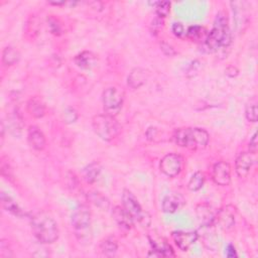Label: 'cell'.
<instances>
[{
  "label": "cell",
  "instance_id": "6da1fadb",
  "mask_svg": "<svg viewBox=\"0 0 258 258\" xmlns=\"http://www.w3.org/2000/svg\"><path fill=\"white\" fill-rule=\"evenodd\" d=\"M232 41V35L228 24V16L225 11H220L214 21L212 30L204 40V45L208 51H217L226 48Z\"/></svg>",
  "mask_w": 258,
  "mask_h": 258
},
{
  "label": "cell",
  "instance_id": "7a4b0ae2",
  "mask_svg": "<svg viewBox=\"0 0 258 258\" xmlns=\"http://www.w3.org/2000/svg\"><path fill=\"white\" fill-rule=\"evenodd\" d=\"M31 228L35 238L43 244L55 242L59 235L56 222L45 212H39L32 216Z\"/></svg>",
  "mask_w": 258,
  "mask_h": 258
},
{
  "label": "cell",
  "instance_id": "3957f363",
  "mask_svg": "<svg viewBox=\"0 0 258 258\" xmlns=\"http://www.w3.org/2000/svg\"><path fill=\"white\" fill-rule=\"evenodd\" d=\"M209 139V133L198 127L178 128L172 134V140L176 145L188 149H204Z\"/></svg>",
  "mask_w": 258,
  "mask_h": 258
},
{
  "label": "cell",
  "instance_id": "277c9868",
  "mask_svg": "<svg viewBox=\"0 0 258 258\" xmlns=\"http://www.w3.org/2000/svg\"><path fill=\"white\" fill-rule=\"evenodd\" d=\"M92 126L94 132L103 140L111 141L121 132V125L114 116L109 114H99L93 117Z\"/></svg>",
  "mask_w": 258,
  "mask_h": 258
},
{
  "label": "cell",
  "instance_id": "5b68a950",
  "mask_svg": "<svg viewBox=\"0 0 258 258\" xmlns=\"http://www.w3.org/2000/svg\"><path fill=\"white\" fill-rule=\"evenodd\" d=\"M102 101L106 114L115 117L120 113L122 109L124 102V92L119 87H109L103 92Z\"/></svg>",
  "mask_w": 258,
  "mask_h": 258
},
{
  "label": "cell",
  "instance_id": "8992f818",
  "mask_svg": "<svg viewBox=\"0 0 258 258\" xmlns=\"http://www.w3.org/2000/svg\"><path fill=\"white\" fill-rule=\"evenodd\" d=\"M231 6L236 31L238 33H243L250 21L249 4L246 1H233L231 2Z\"/></svg>",
  "mask_w": 258,
  "mask_h": 258
},
{
  "label": "cell",
  "instance_id": "52a82bcc",
  "mask_svg": "<svg viewBox=\"0 0 258 258\" xmlns=\"http://www.w3.org/2000/svg\"><path fill=\"white\" fill-rule=\"evenodd\" d=\"M122 207L129 214L134 222H143L145 220V214L137 200V198L129 190L124 189L122 194Z\"/></svg>",
  "mask_w": 258,
  "mask_h": 258
},
{
  "label": "cell",
  "instance_id": "ba28073f",
  "mask_svg": "<svg viewBox=\"0 0 258 258\" xmlns=\"http://www.w3.org/2000/svg\"><path fill=\"white\" fill-rule=\"evenodd\" d=\"M72 225L77 233L84 234L91 225V211L87 205H79L72 214Z\"/></svg>",
  "mask_w": 258,
  "mask_h": 258
},
{
  "label": "cell",
  "instance_id": "9c48e42d",
  "mask_svg": "<svg viewBox=\"0 0 258 258\" xmlns=\"http://www.w3.org/2000/svg\"><path fill=\"white\" fill-rule=\"evenodd\" d=\"M182 166V158L176 153H168L160 160V170L168 177H174L179 174Z\"/></svg>",
  "mask_w": 258,
  "mask_h": 258
},
{
  "label": "cell",
  "instance_id": "30bf717a",
  "mask_svg": "<svg viewBox=\"0 0 258 258\" xmlns=\"http://www.w3.org/2000/svg\"><path fill=\"white\" fill-rule=\"evenodd\" d=\"M212 178L219 185H228L231 181V166L226 161H218L213 166Z\"/></svg>",
  "mask_w": 258,
  "mask_h": 258
},
{
  "label": "cell",
  "instance_id": "8fae6325",
  "mask_svg": "<svg viewBox=\"0 0 258 258\" xmlns=\"http://www.w3.org/2000/svg\"><path fill=\"white\" fill-rule=\"evenodd\" d=\"M218 225L223 230H230L235 224V208L226 206L222 208L215 217L214 225Z\"/></svg>",
  "mask_w": 258,
  "mask_h": 258
},
{
  "label": "cell",
  "instance_id": "7c38bea8",
  "mask_svg": "<svg viewBox=\"0 0 258 258\" xmlns=\"http://www.w3.org/2000/svg\"><path fill=\"white\" fill-rule=\"evenodd\" d=\"M172 239L175 242L176 246L181 251H187L189 247L199 239L197 232H184V231H175L172 233Z\"/></svg>",
  "mask_w": 258,
  "mask_h": 258
},
{
  "label": "cell",
  "instance_id": "4fadbf2b",
  "mask_svg": "<svg viewBox=\"0 0 258 258\" xmlns=\"http://www.w3.org/2000/svg\"><path fill=\"white\" fill-rule=\"evenodd\" d=\"M27 139H28L29 145L37 151L43 150L46 145V140H45L44 134L37 126H34V125H31L28 128Z\"/></svg>",
  "mask_w": 258,
  "mask_h": 258
},
{
  "label": "cell",
  "instance_id": "5bb4252c",
  "mask_svg": "<svg viewBox=\"0 0 258 258\" xmlns=\"http://www.w3.org/2000/svg\"><path fill=\"white\" fill-rule=\"evenodd\" d=\"M149 238L151 247H152V256L157 257H173L174 253L171 248V246L164 240V239H155V238Z\"/></svg>",
  "mask_w": 258,
  "mask_h": 258
},
{
  "label": "cell",
  "instance_id": "9a60e30c",
  "mask_svg": "<svg viewBox=\"0 0 258 258\" xmlns=\"http://www.w3.org/2000/svg\"><path fill=\"white\" fill-rule=\"evenodd\" d=\"M112 217L118 227L123 231H129L134 223L129 214L124 210L123 207L120 206H116L113 208Z\"/></svg>",
  "mask_w": 258,
  "mask_h": 258
},
{
  "label": "cell",
  "instance_id": "2e32d148",
  "mask_svg": "<svg viewBox=\"0 0 258 258\" xmlns=\"http://www.w3.org/2000/svg\"><path fill=\"white\" fill-rule=\"evenodd\" d=\"M253 164V158L250 152H241L236 158L235 167L236 172L240 177H245L248 175Z\"/></svg>",
  "mask_w": 258,
  "mask_h": 258
},
{
  "label": "cell",
  "instance_id": "e0dca14e",
  "mask_svg": "<svg viewBox=\"0 0 258 258\" xmlns=\"http://www.w3.org/2000/svg\"><path fill=\"white\" fill-rule=\"evenodd\" d=\"M214 225H210V226H202L200 231L197 232L198 233V238H201L204 245L212 250L215 251L217 246H218V240L217 237L215 235V231L213 229Z\"/></svg>",
  "mask_w": 258,
  "mask_h": 258
},
{
  "label": "cell",
  "instance_id": "ac0fdd59",
  "mask_svg": "<svg viewBox=\"0 0 258 258\" xmlns=\"http://www.w3.org/2000/svg\"><path fill=\"white\" fill-rule=\"evenodd\" d=\"M196 214L198 220L200 221L202 226H210L214 225L216 214L214 213L212 207L206 203L199 204L196 207Z\"/></svg>",
  "mask_w": 258,
  "mask_h": 258
},
{
  "label": "cell",
  "instance_id": "d6986e66",
  "mask_svg": "<svg viewBox=\"0 0 258 258\" xmlns=\"http://www.w3.org/2000/svg\"><path fill=\"white\" fill-rule=\"evenodd\" d=\"M183 198L178 194H169L162 201V211L172 214L183 205Z\"/></svg>",
  "mask_w": 258,
  "mask_h": 258
},
{
  "label": "cell",
  "instance_id": "ffe728a7",
  "mask_svg": "<svg viewBox=\"0 0 258 258\" xmlns=\"http://www.w3.org/2000/svg\"><path fill=\"white\" fill-rule=\"evenodd\" d=\"M27 112L33 118H41L45 114V104L39 97H32L26 103Z\"/></svg>",
  "mask_w": 258,
  "mask_h": 258
},
{
  "label": "cell",
  "instance_id": "44dd1931",
  "mask_svg": "<svg viewBox=\"0 0 258 258\" xmlns=\"http://www.w3.org/2000/svg\"><path fill=\"white\" fill-rule=\"evenodd\" d=\"M147 75L148 74L144 69H141V68L133 69L127 79L128 86L132 89H138L146 82Z\"/></svg>",
  "mask_w": 258,
  "mask_h": 258
},
{
  "label": "cell",
  "instance_id": "7402d4cb",
  "mask_svg": "<svg viewBox=\"0 0 258 258\" xmlns=\"http://www.w3.org/2000/svg\"><path fill=\"white\" fill-rule=\"evenodd\" d=\"M74 61L77 64V67L83 70H90L96 64L97 57L92 51L85 50L77 54L74 58Z\"/></svg>",
  "mask_w": 258,
  "mask_h": 258
},
{
  "label": "cell",
  "instance_id": "603a6c76",
  "mask_svg": "<svg viewBox=\"0 0 258 258\" xmlns=\"http://www.w3.org/2000/svg\"><path fill=\"white\" fill-rule=\"evenodd\" d=\"M1 204L2 207L12 215L16 217H23L25 213L22 211V209L18 206V204L7 194L1 192Z\"/></svg>",
  "mask_w": 258,
  "mask_h": 258
},
{
  "label": "cell",
  "instance_id": "cb8c5ba5",
  "mask_svg": "<svg viewBox=\"0 0 258 258\" xmlns=\"http://www.w3.org/2000/svg\"><path fill=\"white\" fill-rule=\"evenodd\" d=\"M22 127H23V123H22L21 116L16 110H14L12 114L9 115L8 117V130L13 136L18 137L22 133Z\"/></svg>",
  "mask_w": 258,
  "mask_h": 258
},
{
  "label": "cell",
  "instance_id": "d4e9b609",
  "mask_svg": "<svg viewBox=\"0 0 258 258\" xmlns=\"http://www.w3.org/2000/svg\"><path fill=\"white\" fill-rule=\"evenodd\" d=\"M101 171V166L98 162H92L83 169V177L88 183H93L97 179Z\"/></svg>",
  "mask_w": 258,
  "mask_h": 258
},
{
  "label": "cell",
  "instance_id": "484cf974",
  "mask_svg": "<svg viewBox=\"0 0 258 258\" xmlns=\"http://www.w3.org/2000/svg\"><path fill=\"white\" fill-rule=\"evenodd\" d=\"M118 249L117 240L113 237H107L100 243V250L106 256H112Z\"/></svg>",
  "mask_w": 258,
  "mask_h": 258
},
{
  "label": "cell",
  "instance_id": "4316f807",
  "mask_svg": "<svg viewBox=\"0 0 258 258\" xmlns=\"http://www.w3.org/2000/svg\"><path fill=\"white\" fill-rule=\"evenodd\" d=\"M20 57L19 51L12 46H7L2 52V61L5 66H12L18 61Z\"/></svg>",
  "mask_w": 258,
  "mask_h": 258
},
{
  "label": "cell",
  "instance_id": "83f0119b",
  "mask_svg": "<svg viewBox=\"0 0 258 258\" xmlns=\"http://www.w3.org/2000/svg\"><path fill=\"white\" fill-rule=\"evenodd\" d=\"M208 33L207 30L205 29V27L200 26V25H194L188 27L187 31H186V36L195 41L201 40V39H206Z\"/></svg>",
  "mask_w": 258,
  "mask_h": 258
},
{
  "label": "cell",
  "instance_id": "f1b7e54d",
  "mask_svg": "<svg viewBox=\"0 0 258 258\" xmlns=\"http://www.w3.org/2000/svg\"><path fill=\"white\" fill-rule=\"evenodd\" d=\"M204 182H205L204 173L201 172V171H197L189 178L188 183H187V187L191 191H197V190L202 188V186L204 185Z\"/></svg>",
  "mask_w": 258,
  "mask_h": 258
},
{
  "label": "cell",
  "instance_id": "f546056e",
  "mask_svg": "<svg viewBox=\"0 0 258 258\" xmlns=\"http://www.w3.org/2000/svg\"><path fill=\"white\" fill-rule=\"evenodd\" d=\"M88 199L97 207L107 209L109 207V200L99 191H93L88 195Z\"/></svg>",
  "mask_w": 258,
  "mask_h": 258
},
{
  "label": "cell",
  "instance_id": "4dcf8cb0",
  "mask_svg": "<svg viewBox=\"0 0 258 258\" xmlns=\"http://www.w3.org/2000/svg\"><path fill=\"white\" fill-rule=\"evenodd\" d=\"M155 13L157 15V17L163 19L165 18L169 12H170V2L168 1H159V2H155Z\"/></svg>",
  "mask_w": 258,
  "mask_h": 258
},
{
  "label": "cell",
  "instance_id": "1f68e13d",
  "mask_svg": "<svg viewBox=\"0 0 258 258\" xmlns=\"http://www.w3.org/2000/svg\"><path fill=\"white\" fill-rule=\"evenodd\" d=\"M47 22H48L49 30L52 34H54V35H60L61 34L62 28H61V24H60V22L58 21L57 18L49 16L47 18Z\"/></svg>",
  "mask_w": 258,
  "mask_h": 258
},
{
  "label": "cell",
  "instance_id": "d6a6232c",
  "mask_svg": "<svg viewBox=\"0 0 258 258\" xmlns=\"http://www.w3.org/2000/svg\"><path fill=\"white\" fill-rule=\"evenodd\" d=\"M245 116H246V118L249 122H256L257 121L258 114H257V105L255 103L248 104L246 106Z\"/></svg>",
  "mask_w": 258,
  "mask_h": 258
},
{
  "label": "cell",
  "instance_id": "836d02e7",
  "mask_svg": "<svg viewBox=\"0 0 258 258\" xmlns=\"http://www.w3.org/2000/svg\"><path fill=\"white\" fill-rule=\"evenodd\" d=\"M62 118H63V121L67 124H72V123L76 122V120L78 119V113H77V111L74 108L68 107L63 111Z\"/></svg>",
  "mask_w": 258,
  "mask_h": 258
},
{
  "label": "cell",
  "instance_id": "e575fe53",
  "mask_svg": "<svg viewBox=\"0 0 258 258\" xmlns=\"http://www.w3.org/2000/svg\"><path fill=\"white\" fill-rule=\"evenodd\" d=\"M0 256L2 258L13 256L10 248L8 247V243H6L5 240H1V243H0Z\"/></svg>",
  "mask_w": 258,
  "mask_h": 258
},
{
  "label": "cell",
  "instance_id": "d590c367",
  "mask_svg": "<svg viewBox=\"0 0 258 258\" xmlns=\"http://www.w3.org/2000/svg\"><path fill=\"white\" fill-rule=\"evenodd\" d=\"M163 26V21L161 18L159 17H156L155 19L152 20L151 22V25H150V29H151V32L153 34H157L158 31L160 30V28Z\"/></svg>",
  "mask_w": 258,
  "mask_h": 258
},
{
  "label": "cell",
  "instance_id": "8d00e7d4",
  "mask_svg": "<svg viewBox=\"0 0 258 258\" xmlns=\"http://www.w3.org/2000/svg\"><path fill=\"white\" fill-rule=\"evenodd\" d=\"M171 30L173 32V34L175 36H181L183 33H184V28H183V25L180 23V22H174L171 26Z\"/></svg>",
  "mask_w": 258,
  "mask_h": 258
},
{
  "label": "cell",
  "instance_id": "74e56055",
  "mask_svg": "<svg viewBox=\"0 0 258 258\" xmlns=\"http://www.w3.org/2000/svg\"><path fill=\"white\" fill-rule=\"evenodd\" d=\"M257 133L255 132L253 134V136L251 137L250 139V142H249V151L250 153L252 154H255L257 152Z\"/></svg>",
  "mask_w": 258,
  "mask_h": 258
},
{
  "label": "cell",
  "instance_id": "f35d334b",
  "mask_svg": "<svg viewBox=\"0 0 258 258\" xmlns=\"http://www.w3.org/2000/svg\"><path fill=\"white\" fill-rule=\"evenodd\" d=\"M161 50L163 51L164 54L169 55V56L175 54V51H174V49L172 48V46L169 45V44L166 43V42H162V43H161Z\"/></svg>",
  "mask_w": 258,
  "mask_h": 258
},
{
  "label": "cell",
  "instance_id": "ab89813d",
  "mask_svg": "<svg viewBox=\"0 0 258 258\" xmlns=\"http://www.w3.org/2000/svg\"><path fill=\"white\" fill-rule=\"evenodd\" d=\"M226 255L228 257H236L237 253H236V249L232 244H229L226 248Z\"/></svg>",
  "mask_w": 258,
  "mask_h": 258
},
{
  "label": "cell",
  "instance_id": "60d3db41",
  "mask_svg": "<svg viewBox=\"0 0 258 258\" xmlns=\"http://www.w3.org/2000/svg\"><path fill=\"white\" fill-rule=\"evenodd\" d=\"M147 131H149V132H151V135H147V138L149 139V140H152L155 136H156V133H157V129L156 128H154V127H150Z\"/></svg>",
  "mask_w": 258,
  "mask_h": 258
}]
</instances>
